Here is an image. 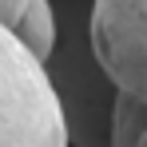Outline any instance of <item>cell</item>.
<instances>
[{
    "mask_svg": "<svg viewBox=\"0 0 147 147\" xmlns=\"http://www.w3.org/2000/svg\"><path fill=\"white\" fill-rule=\"evenodd\" d=\"M88 36L107 84L147 103V0H96Z\"/></svg>",
    "mask_w": 147,
    "mask_h": 147,
    "instance_id": "cell-2",
    "label": "cell"
},
{
    "mask_svg": "<svg viewBox=\"0 0 147 147\" xmlns=\"http://www.w3.org/2000/svg\"><path fill=\"white\" fill-rule=\"evenodd\" d=\"M12 32L20 36V44L40 64H48L52 48H56V16H52V4L48 0H28V8L20 12V20L12 24Z\"/></svg>",
    "mask_w": 147,
    "mask_h": 147,
    "instance_id": "cell-3",
    "label": "cell"
},
{
    "mask_svg": "<svg viewBox=\"0 0 147 147\" xmlns=\"http://www.w3.org/2000/svg\"><path fill=\"white\" fill-rule=\"evenodd\" d=\"M68 119L48 68L0 24V147H64Z\"/></svg>",
    "mask_w": 147,
    "mask_h": 147,
    "instance_id": "cell-1",
    "label": "cell"
},
{
    "mask_svg": "<svg viewBox=\"0 0 147 147\" xmlns=\"http://www.w3.org/2000/svg\"><path fill=\"white\" fill-rule=\"evenodd\" d=\"M147 123V103L115 92V107H111V143H135Z\"/></svg>",
    "mask_w": 147,
    "mask_h": 147,
    "instance_id": "cell-4",
    "label": "cell"
},
{
    "mask_svg": "<svg viewBox=\"0 0 147 147\" xmlns=\"http://www.w3.org/2000/svg\"><path fill=\"white\" fill-rule=\"evenodd\" d=\"M135 143H143V147H147V123H143V131H139V139H135Z\"/></svg>",
    "mask_w": 147,
    "mask_h": 147,
    "instance_id": "cell-6",
    "label": "cell"
},
{
    "mask_svg": "<svg viewBox=\"0 0 147 147\" xmlns=\"http://www.w3.org/2000/svg\"><path fill=\"white\" fill-rule=\"evenodd\" d=\"M28 8V0H0V24L12 28L16 20H20V12Z\"/></svg>",
    "mask_w": 147,
    "mask_h": 147,
    "instance_id": "cell-5",
    "label": "cell"
}]
</instances>
